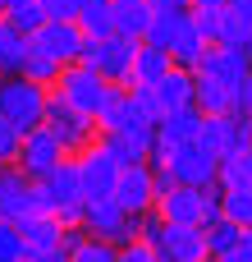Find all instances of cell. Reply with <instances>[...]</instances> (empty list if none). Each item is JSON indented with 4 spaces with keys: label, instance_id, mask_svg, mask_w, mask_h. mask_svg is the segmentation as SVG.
<instances>
[{
    "label": "cell",
    "instance_id": "obj_34",
    "mask_svg": "<svg viewBox=\"0 0 252 262\" xmlns=\"http://www.w3.org/2000/svg\"><path fill=\"white\" fill-rule=\"evenodd\" d=\"M18 143H23V134L0 115V166H14L18 161Z\"/></svg>",
    "mask_w": 252,
    "mask_h": 262
},
{
    "label": "cell",
    "instance_id": "obj_48",
    "mask_svg": "<svg viewBox=\"0 0 252 262\" xmlns=\"http://www.w3.org/2000/svg\"><path fill=\"white\" fill-rule=\"evenodd\" d=\"M248 120H252V115H248Z\"/></svg>",
    "mask_w": 252,
    "mask_h": 262
},
{
    "label": "cell",
    "instance_id": "obj_29",
    "mask_svg": "<svg viewBox=\"0 0 252 262\" xmlns=\"http://www.w3.org/2000/svg\"><path fill=\"white\" fill-rule=\"evenodd\" d=\"M129 101H133V111L142 115V120H161L165 111H161V97H156V88H142V83H129Z\"/></svg>",
    "mask_w": 252,
    "mask_h": 262
},
{
    "label": "cell",
    "instance_id": "obj_14",
    "mask_svg": "<svg viewBox=\"0 0 252 262\" xmlns=\"http://www.w3.org/2000/svg\"><path fill=\"white\" fill-rule=\"evenodd\" d=\"M252 64H248V55L239 51V46H207L202 51V60H197V69L193 74H211V78H220V83H234L239 74H248Z\"/></svg>",
    "mask_w": 252,
    "mask_h": 262
},
{
    "label": "cell",
    "instance_id": "obj_33",
    "mask_svg": "<svg viewBox=\"0 0 252 262\" xmlns=\"http://www.w3.org/2000/svg\"><path fill=\"white\" fill-rule=\"evenodd\" d=\"M193 23L202 28V37L216 46L220 41V32H225V9H193Z\"/></svg>",
    "mask_w": 252,
    "mask_h": 262
},
{
    "label": "cell",
    "instance_id": "obj_31",
    "mask_svg": "<svg viewBox=\"0 0 252 262\" xmlns=\"http://www.w3.org/2000/svg\"><path fill=\"white\" fill-rule=\"evenodd\" d=\"M5 18H9V23H14V28H23V32H28V37H32V32H37V28H41V23H46V9H41V5H37V0H28V5H18V9H9V14H5Z\"/></svg>",
    "mask_w": 252,
    "mask_h": 262
},
{
    "label": "cell",
    "instance_id": "obj_5",
    "mask_svg": "<svg viewBox=\"0 0 252 262\" xmlns=\"http://www.w3.org/2000/svg\"><path fill=\"white\" fill-rule=\"evenodd\" d=\"M197 143H202L211 157H234V152H243L252 143V120L248 115H234V111H225V115H202Z\"/></svg>",
    "mask_w": 252,
    "mask_h": 262
},
{
    "label": "cell",
    "instance_id": "obj_27",
    "mask_svg": "<svg viewBox=\"0 0 252 262\" xmlns=\"http://www.w3.org/2000/svg\"><path fill=\"white\" fill-rule=\"evenodd\" d=\"M115 258H119V244L96 239V235H83V239L69 249V262H115Z\"/></svg>",
    "mask_w": 252,
    "mask_h": 262
},
{
    "label": "cell",
    "instance_id": "obj_32",
    "mask_svg": "<svg viewBox=\"0 0 252 262\" xmlns=\"http://www.w3.org/2000/svg\"><path fill=\"white\" fill-rule=\"evenodd\" d=\"M230 111L234 115H252V69L230 83Z\"/></svg>",
    "mask_w": 252,
    "mask_h": 262
},
{
    "label": "cell",
    "instance_id": "obj_25",
    "mask_svg": "<svg viewBox=\"0 0 252 262\" xmlns=\"http://www.w3.org/2000/svg\"><path fill=\"white\" fill-rule=\"evenodd\" d=\"M124 111H129V83H106V97H101V106H96V129H101V134L119 129Z\"/></svg>",
    "mask_w": 252,
    "mask_h": 262
},
{
    "label": "cell",
    "instance_id": "obj_21",
    "mask_svg": "<svg viewBox=\"0 0 252 262\" xmlns=\"http://www.w3.org/2000/svg\"><path fill=\"white\" fill-rule=\"evenodd\" d=\"M193 106L202 115H225L230 111V83H220L211 74H193Z\"/></svg>",
    "mask_w": 252,
    "mask_h": 262
},
{
    "label": "cell",
    "instance_id": "obj_15",
    "mask_svg": "<svg viewBox=\"0 0 252 262\" xmlns=\"http://www.w3.org/2000/svg\"><path fill=\"white\" fill-rule=\"evenodd\" d=\"M207 46H211V41H207L202 28L193 23V14H184L179 28H174V37H170V60H174L179 69H197V60H202Z\"/></svg>",
    "mask_w": 252,
    "mask_h": 262
},
{
    "label": "cell",
    "instance_id": "obj_40",
    "mask_svg": "<svg viewBox=\"0 0 252 262\" xmlns=\"http://www.w3.org/2000/svg\"><path fill=\"white\" fill-rule=\"evenodd\" d=\"M239 258L252 262V235H243V244H239Z\"/></svg>",
    "mask_w": 252,
    "mask_h": 262
},
{
    "label": "cell",
    "instance_id": "obj_37",
    "mask_svg": "<svg viewBox=\"0 0 252 262\" xmlns=\"http://www.w3.org/2000/svg\"><path fill=\"white\" fill-rule=\"evenodd\" d=\"M28 262H69V249H64V244H55V249H46V253H32Z\"/></svg>",
    "mask_w": 252,
    "mask_h": 262
},
{
    "label": "cell",
    "instance_id": "obj_2",
    "mask_svg": "<svg viewBox=\"0 0 252 262\" xmlns=\"http://www.w3.org/2000/svg\"><path fill=\"white\" fill-rule=\"evenodd\" d=\"M133 55H138V37L110 32V37H87L78 60H83V64H92V69H96L106 83H129Z\"/></svg>",
    "mask_w": 252,
    "mask_h": 262
},
{
    "label": "cell",
    "instance_id": "obj_46",
    "mask_svg": "<svg viewBox=\"0 0 252 262\" xmlns=\"http://www.w3.org/2000/svg\"><path fill=\"white\" fill-rule=\"evenodd\" d=\"M248 235H252V226H248Z\"/></svg>",
    "mask_w": 252,
    "mask_h": 262
},
{
    "label": "cell",
    "instance_id": "obj_12",
    "mask_svg": "<svg viewBox=\"0 0 252 262\" xmlns=\"http://www.w3.org/2000/svg\"><path fill=\"white\" fill-rule=\"evenodd\" d=\"M165 166L174 170L179 184H216V166H220V157H211L197 138H188V143H179V147L170 152Z\"/></svg>",
    "mask_w": 252,
    "mask_h": 262
},
{
    "label": "cell",
    "instance_id": "obj_1",
    "mask_svg": "<svg viewBox=\"0 0 252 262\" xmlns=\"http://www.w3.org/2000/svg\"><path fill=\"white\" fill-rule=\"evenodd\" d=\"M46 101H51L46 83H32L28 74H5L0 78V115L18 134H28V129H37L46 120Z\"/></svg>",
    "mask_w": 252,
    "mask_h": 262
},
{
    "label": "cell",
    "instance_id": "obj_36",
    "mask_svg": "<svg viewBox=\"0 0 252 262\" xmlns=\"http://www.w3.org/2000/svg\"><path fill=\"white\" fill-rule=\"evenodd\" d=\"M37 5L46 9V18H73L83 9V0H37Z\"/></svg>",
    "mask_w": 252,
    "mask_h": 262
},
{
    "label": "cell",
    "instance_id": "obj_38",
    "mask_svg": "<svg viewBox=\"0 0 252 262\" xmlns=\"http://www.w3.org/2000/svg\"><path fill=\"white\" fill-rule=\"evenodd\" d=\"M234 46H239V51L248 55V64H252V28H248V32H243V37H239V41H234Z\"/></svg>",
    "mask_w": 252,
    "mask_h": 262
},
{
    "label": "cell",
    "instance_id": "obj_13",
    "mask_svg": "<svg viewBox=\"0 0 252 262\" xmlns=\"http://www.w3.org/2000/svg\"><path fill=\"white\" fill-rule=\"evenodd\" d=\"M156 258L165 262H207V239H202V226H174L165 221L161 239H156Z\"/></svg>",
    "mask_w": 252,
    "mask_h": 262
},
{
    "label": "cell",
    "instance_id": "obj_22",
    "mask_svg": "<svg viewBox=\"0 0 252 262\" xmlns=\"http://www.w3.org/2000/svg\"><path fill=\"white\" fill-rule=\"evenodd\" d=\"M28 46H32V37H28L23 28H14V23L0 14V69H5V74H18V69H23Z\"/></svg>",
    "mask_w": 252,
    "mask_h": 262
},
{
    "label": "cell",
    "instance_id": "obj_23",
    "mask_svg": "<svg viewBox=\"0 0 252 262\" xmlns=\"http://www.w3.org/2000/svg\"><path fill=\"white\" fill-rule=\"evenodd\" d=\"M147 28H152V0H115V32L142 41Z\"/></svg>",
    "mask_w": 252,
    "mask_h": 262
},
{
    "label": "cell",
    "instance_id": "obj_18",
    "mask_svg": "<svg viewBox=\"0 0 252 262\" xmlns=\"http://www.w3.org/2000/svg\"><path fill=\"white\" fill-rule=\"evenodd\" d=\"M170 51L165 46H152V41H138V55H133V69H129V83H142V88H156L170 69Z\"/></svg>",
    "mask_w": 252,
    "mask_h": 262
},
{
    "label": "cell",
    "instance_id": "obj_9",
    "mask_svg": "<svg viewBox=\"0 0 252 262\" xmlns=\"http://www.w3.org/2000/svg\"><path fill=\"white\" fill-rule=\"evenodd\" d=\"M73 161H78V180H83V198H87V203H96V198H110V193H115V175H119V166L106 157V147H101V143H87Z\"/></svg>",
    "mask_w": 252,
    "mask_h": 262
},
{
    "label": "cell",
    "instance_id": "obj_6",
    "mask_svg": "<svg viewBox=\"0 0 252 262\" xmlns=\"http://www.w3.org/2000/svg\"><path fill=\"white\" fill-rule=\"evenodd\" d=\"M83 230L96 239H110V244H129V239H138V216L124 212L115 198H96L83 207Z\"/></svg>",
    "mask_w": 252,
    "mask_h": 262
},
{
    "label": "cell",
    "instance_id": "obj_35",
    "mask_svg": "<svg viewBox=\"0 0 252 262\" xmlns=\"http://www.w3.org/2000/svg\"><path fill=\"white\" fill-rule=\"evenodd\" d=\"M115 262H156V249L147 239H129V244H119V258Z\"/></svg>",
    "mask_w": 252,
    "mask_h": 262
},
{
    "label": "cell",
    "instance_id": "obj_41",
    "mask_svg": "<svg viewBox=\"0 0 252 262\" xmlns=\"http://www.w3.org/2000/svg\"><path fill=\"white\" fill-rule=\"evenodd\" d=\"M239 161H243V170H248V180H252V143L243 147V152H239Z\"/></svg>",
    "mask_w": 252,
    "mask_h": 262
},
{
    "label": "cell",
    "instance_id": "obj_39",
    "mask_svg": "<svg viewBox=\"0 0 252 262\" xmlns=\"http://www.w3.org/2000/svg\"><path fill=\"white\" fill-rule=\"evenodd\" d=\"M193 9H225V0H188Z\"/></svg>",
    "mask_w": 252,
    "mask_h": 262
},
{
    "label": "cell",
    "instance_id": "obj_4",
    "mask_svg": "<svg viewBox=\"0 0 252 262\" xmlns=\"http://www.w3.org/2000/svg\"><path fill=\"white\" fill-rule=\"evenodd\" d=\"M41 124L64 143V152H83V147L96 143V134H101L92 115H83L78 106H69V101L55 97V92H51V101H46V120H41Z\"/></svg>",
    "mask_w": 252,
    "mask_h": 262
},
{
    "label": "cell",
    "instance_id": "obj_43",
    "mask_svg": "<svg viewBox=\"0 0 252 262\" xmlns=\"http://www.w3.org/2000/svg\"><path fill=\"white\" fill-rule=\"evenodd\" d=\"M216 262H243V258H239V249H234V253H220Z\"/></svg>",
    "mask_w": 252,
    "mask_h": 262
},
{
    "label": "cell",
    "instance_id": "obj_20",
    "mask_svg": "<svg viewBox=\"0 0 252 262\" xmlns=\"http://www.w3.org/2000/svg\"><path fill=\"white\" fill-rule=\"evenodd\" d=\"M156 97H161V111L193 106V69H179V64H170V69H165V78L156 83Z\"/></svg>",
    "mask_w": 252,
    "mask_h": 262
},
{
    "label": "cell",
    "instance_id": "obj_7",
    "mask_svg": "<svg viewBox=\"0 0 252 262\" xmlns=\"http://www.w3.org/2000/svg\"><path fill=\"white\" fill-rule=\"evenodd\" d=\"M64 157H69V152H64V143H60L46 124H37V129H28V134H23V143H18V161H14V166H18L23 175H32V180H46Z\"/></svg>",
    "mask_w": 252,
    "mask_h": 262
},
{
    "label": "cell",
    "instance_id": "obj_28",
    "mask_svg": "<svg viewBox=\"0 0 252 262\" xmlns=\"http://www.w3.org/2000/svg\"><path fill=\"white\" fill-rule=\"evenodd\" d=\"M220 212L239 226H252V189H220Z\"/></svg>",
    "mask_w": 252,
    "mask_h": 262
},
{
    "label": "cell",
    "instance_id": "obj_10",
    "mask_svg": "<svg viewBox=\"0 0 252 262\" xmlns=\"http://www.w3.org/2000/svg\"><path fill=\"white\" fill-rule=\"evenodd\" d=\"M83 41H87V32L78 28V18H46V23L32 32V46L51 51L60 64H73V60L83 55Z\"/></svg>",
    "mask_w": 252,
    "mask_h": 262
},
{
    "label": "cell",
    "instance_id": "obj_16",
    "mask_svg": "<svg viewBox=\"0 0 252 262\" xmlns=\"http://www.w3.org/2000/svg\"><path fill=\"white\" fill-rule=\"evenodd\" d=\"M14 226H18V235H23L28 258H32V253L55 249V244H60V235H64V226H60L55 216H46V212H32V216H23V221H14Z\"/></svg>",
    "mask_w": 252,
    "mask_h": 262
},
{
    "label": "cell",
    "instance_id": "obj_8",
    "mask_svg": "<svg viewBox=\"0 0 252 262\" xmlns=\"http://www.w3.org/2000/svg\"><path fill=\"white\" fill-rule=\"evenodd\" d=\"M124 212H133V216H142V212H152L156 207V184H152V161H133V166H124L119 175H115V193H110Z\"/></svg>",
    "mask_w": 252,
    "mask_h": 262
},
{
    "label": "cell",
    "instance_id": "obj_45",
    "mask_svg": "<svg viewBox=\"0 0 252 262\" xmlns=\"http://www.w3.org/2000/svg\"><path fill=\"white\" fill-rule=\"evenodd\" d=\"M156 262H165V258H156Z\"/></svg>",
    "mask_w": 252,
    "mask_h": 262
},
{
    "label": "cell",
    "instance_id": "obj_24",
    "mask_svg": "<svg viewBox=\"0 0 252 262\" xmlns=\"http://www.w3.org/2000/svg\"><path fill=\"white\" fill-rule=\"evenodd\" d=\"M73 18L87 37H110L115 32V0H83V9Z\"/></svg>",
    "mask_w": 252,
    "mask_h": 262
},
{
    "label": "cell",
    "instance_id": "obj_42",
    "mask_svg": "<svg viewBox=\"0 0 252 262\" xmlns=\"http://www.w3.org/2000/svg\"><path fill=\"white\" fill-rule=\"evenodd\" d=\"M18 5H28V0H0V14H9V9H18Z\"/></svg>",
    "mask_w": 252,
    "mask_h": 262
},
{
    "label": "cell",
    "instance_id": "obj_19",
    "mask_svg": "<svg viewBox=\"0 0 252 262\" xmlns=\"http://www.w3.org/2000/svg\"><path fill=\"white\" fill-rule=\"evenodd\" d=\"M197 129H202V111L197 106H179V111H165L161 120H156V134L165 138V143H188V138H197Z\"/></svg>",
    "mask_w": 252,
    "mask_h": 262
},
{
    "label": "cell",
    "instance_id": "obj_26",
    "mask_svg": "<svg viewBox=\"0 0 252 262\" xmlns=\"http://www.w3.org/2000/svg\"><path fill=\"white\" fill-rule=\"evenodd\" d=\"M60 69H64V64H60L51 51H41V46H28V60H23V69H18V74H28L32 83H46V88H51Z\"/></svg>",
    "mask_w": 252,
    "mask_h": 262
},
{
    "label": "cell",
    "instance_id": "obj_17",
    "mask_svg": "<svg viewBox=\"0 0 252 262\" xmlns=\"http://www.w3.org/2000/svg\"><path fill=\"white\" fill-rule=\"evenodd\" d=\"M243 235H248V226H239V221L225 216V212H216V216L202 221V239H207V253H211V258L234 253V249L243 244Z\"/></svg>",
    "mask_w": 252,
    "mask_h": 262
},
{
    "label": "cell",
    "instance_id": "obj_3",
    "mask_svg": "<svg viewBox=\"0 0 252 262\" xmlns=\"http://www.w3.org/2000/svg\"><path fill=\"white\" fill-rule=\"evenodd\" d=\"M51 92H55V97H64L69 106H78L83 115H92V120H96V106H101V97H106V78H101L92 64L73 60V64H64V69L55 74Z\"/></svg>",
    "mask_w": 252,
    "mask_h": 262
},
{
    "label": "cell",
    "instance_id": "obj_44",
    "mask_svg": "<svg viewBox=\"0 0 252 262\" xmlns=\"http://www.w3.org/2000/svg\"><path fill=\"white\" fill-rule=\"evenodd\" d=\"M0 78H5V69H0Z\"/></svg>",
    "mask_w": 252,
    "mask_h": 262
},
{
    "label": "cell",
    "instance_id": "obj_30",
    "mask_svg": "<svg viewBox=\"0 0 252 262\" xmlns=\"http://www.w3.org/2000/svg\"><path fill=\"white\" fill-rule=\"evenodd\" d=\"M0 262H28V249H23V235L14 221H0Z\"/></svg>",
    "mask_w": 252,
    "mask_h": 262
},
{
    "label": "cell",
    "instance_id": "obj_11",
    "mask_svg": "<svg viewBox=\"0 0 252 262\" xmlns=\"http://www.w3.org/2000/svg\"><path fill=\"white\" fill-rule=\"evenodd\" d=\"M37 212V180L18 166H0V221H23Z\"/></svg>",
    "mask_w": 252,
    "mask_h": 262
},
{
    "label": "cell",
    "instance_id": "obj_47",
    "mask_svg": "<svg viewBox=\"0 0 252 262\" xmlns=\"http://www.w3.org/2000/svg\"><path fill=\"white\" fill-rule=\"evenodd\" d=\"M207 262H211V258H207Z\"/></svg>",
    "mask_w": 252,
    "mask_h": 262
}]
</instances>
